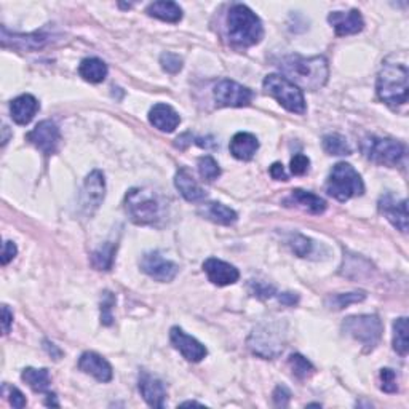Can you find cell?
<instances>
[{
  "label": "cell",
  "mask_w": 409,
  "mask_h": 409,
  "mask_svg": "<svg viewBox=\"0 0 409 409\" xmlns=\"http://www.w3.org/2000/svg\"><path fill=\"white\" fill-rule=\"evenodd\" d=\"M280 302H283L286 305H295L299 301V296L295 295V292H283V295L278 296Z\"/></svg>",
  "instance_id": "7dc6e473"
},
{
  "label": "cell",
  "mask_w": 409,
  "mask_h": 409,
  "mask_svg": "<svg viewBox=\"0 0 409 409\" xmlns=\"http://www.w3.org/2000/svg\"><path fill=\"white\" fill-rule=\"evenodd\" d=\"M381 382H382L381 389H382L386 393H395V392H398V386H396V374H395V371L389 369V368L381 369Z\"/></svg>",
  "instance_id": "f35d334b"
},
{
  "label": "cell",
  "mask_w": 409,
  "mask_h": 409,
  "mask_svg": "<svg viewBox=\"0 0 409 409\" xmlns=\"http://www.w3.org/2000/svg\"><path fill=\"white\" fill-rule=\"evenodd\" d=\"M290 245L292 248V251H295L299 258H307V256L312 253L314 242L301 234H295L290 238Z\"/></svg>",
  "instance_id": "d590c367"
},
{
  "label": "cell",
  "mask_w": 409,
  "mask_h": 409,
  "mask_svg": "<svg viewBox=\"0 0 409 409\" xmlns=\"http://www.w3.org/2000/svg\"><path fill=\"white\" fill-rule=\"evenodd\" d=\"M408 67L405 64L386 63L377 74L376 91L382 102L396 107L408 102Z\"/></svg>",
  "instance_id": "3957f363"
},
{
  "label": "cell",
  "mask_w": 409,
  "mask_h": 409,
  "mask_svg": "<svg viewBox=\"0 0 409 409\" xmlns=\"http://www.w3.org/2000/svg\"><path fill=\"white\" fill-rule=\"evenodd\" d=\"M160 64L170 74H176L182 69V59L174 53H163L160 57Z\"/></svg>",
  "instance_id": "74e56055"
},
{
  "label": "cell",
  "mask_w": 409,
  "mask_h": 409,
  "mask_svg": "<svg viewBox=\"0 0 409 409\" xmlns=\"http://www.w3.org/2000/svg\"><path fill=\"white\" fill-rule=\"evenodd\" d=\"M149 121L157 128V130L172 133L178 128L181 117L172 106L155 105L149 112Z\"/></svg>",
  "instance_id": "603a6c76"
},
{
  "label": "cell",
  "mask_w": 409,
  "mask_h": 409,
  "mask_svg": "<svg viewBox=\"0 0 409 409\" xmlns=\"http://www.w3.org/2000/svg\"><path fill=\"white\" fill-rule=\"evenodd\" d=\"M362 152L368 160L384 167H396L406 155V146L390 138L366 136L362 141Z\"/></svg>",
  "instance_id": "52a82bcc"
},
{
  "label": "cell",
  "mask_w": 409,
  "mask_h": 409,
  "mask_svg": "<svg viewBox=\"0 0 409 409\" xmlns=\"http://www.w3.org/2000/svg\"><path fill=\"white\" fill-rule=\"evenodd\" d=\"M310 160L309 157H305L304 154H297L291 158V173L296 176H302L309 172Z\"/></svg>",
  "instance_id": "60d3db41"
},
{
  "label": "cell",
  "mask_w": 409,
  "mask_h": 409,
  "mask_svg": "<svg viewBox=\"0 0 409 409\" xmlns=\"http://www.w3.org/2000/svg\"><path fill=\"white\" fill-rule=\"evenodd\" d=\"M174 184H176V189L181 192L182 197H184L187 201H194V203H197V201H201L206 197V192L198 186V182L195 181L192 176L186 172V170H179V172L176 173Z\"/></svg>",
  "instance_id": "d4e9b609"
},
{
  "label": "cell",
  "mask_w": 409,
  "mask_h": 409,
  "mask_svg": "<svg viewBox=\"0 0 409 409\" xmlns=\"http://www.w3.org/2000/svg\"><path fill=\"white\" fill-rule=\"evenodd\" d=\"M181 406H201L197 401H184Z\"/></svg>",
  "instance_id": "f907efd6"
},
{
  "label": "cell",
  "mask_w": 409,
  "mask_h": 409,
  "mask_svg": "<svg viewBox=\"0 0 409 409\" xmlns=\"http://www.w3.org/2000/svg\"><path fill=\"white\" fill-rule=\"evenodd\" d=\"M323 150L326 152L328 155H350L352 148L349 141L340 134H328V136L323 138Z\"/></svg>",
  "instance_id": "4dcf8cb0"
},
{
  "label": "cell",
  "mask_w": 409,
  "mask_h": 409,
  "mask_svg": "<svg viewBox=\"0 0 409 409\" xmlns=\"http://www.w3.org/2000/svg\"><path fill=\"white\" fill-rule=\"evenodd\" d=\"M203 271L206 275H208L210 282L218 286L232 285L240 278V273H238V271L234 266L216 258L206 259L203 262Z\"/></svg>",
  "instance_id": "ac0fdd59"
},
{
  "label": "cell",
  "mask_w": 409,
  "mask_h": 409,
  "mask_svg": "<svg viewBox=\"0 0 409 409\" xmlns=\"http://www.w3.org/2000/svg\"><path fill=\"white\" fill-rule=\"evenodd\" d=\"M248 288L253 296L261 297V299H267L275 295V288H273V286L261 283V282H249Z\"/></svg>",
  "instance_id": "ab89813d"
},
{
  "label": "cell",
  "mask_w": 409,
  "mask_h": 409,
  "mask_svg": "<svg viewBox=\"0 0 409 409\" xmlns=\"http://www.w3.org/2000/svg\"><path fill=\"white\" fill-rule=\"evenodd\" d=\"M198 173L205 181H215L221 176V168H219L218 162L210 155L198 158Z\"/></svg>",
  "instance_id": "e575fe53"
},
{
  "label": "cell",
  "mask_w": 409,
  "mask_h": 409,
  "mask_svg": "<svg viewBox=\"0 0 409 409\" xmlns=\"http://www.w3.org/2000/svg\"><path fill=\"white\" fill-rule=\"evenodd\" d=\"M326 192L333 198L347 201L353 197H360L364 192L362 176L358 174L350 163L340 162L334 165L326 182Z\"/></svg>",
  "instance_id": "277c9868"
},
{
  "label": "cell",
  "mask_w": 409,
  "mask_h": 409,
  "mask_svg": "<svg viewBox=\"0 0 409 409\" xmlns=\"http://www.w3.org/2000/svg\"><path fill=\"white\" fill-rule=\"evenodd\" d=\"M393 349L400 353L401 357L408 355L409 339H408V319L395 320L393 323Z\"/></svg>",
  "instance_id": "1f68e13d"
},
{
  "label": "cell",
  "mask_w": 409,
  "mask_h": 409,
  "mask_svg": "<svg viewBox=\"0 0 409 409\" xmlns=\"http://www.w3.org/2000/svg\"><path fill=\"white\" fill-rule=\"evenodd\" d=\"M253 100V91L234 81H221L215 87V101L221 107H245Z\"/></svg>",
  "instance_id": "8fae6325"
},
{
  "label": "cell",
  "mask_w": 409,
  "mask_h": 409,
  "mask_svg": "<svg viewBox=\"0 0 409 409\" xmlns=\"http://www.w3.org/2000/svg\"><path fill=\"white\" fill-rule=\"evenodd\" d=\"M18 253V248L13 242L7 240L4 243V248H2V264L7 266L10 261H13V258Z\"/></svg>",
  "instance_id": "ee69618b"
},
{
  "label": "cell",
  "mask_w": 409,
  "mask_h": 409,
  "mask_svg": "<svg viewBox=\"0 0 409 409\" xmlns=\"http://www.w3.org/2000/svg\"><path fill=\"white\" fill-rule=\"evenodd\" d=\"M271 176L277 181H288V174L285 173V168L282 163H273L271 167Z\"/></svg>",
  "instance_id": "bcb514c9"
},
{
  "label": "cell",
  "mask_w": 409,
  "mask_h": 409,
  "mask_svg": "<svg viewBox=\"0 0 409 409\" xmlns=\"http://www.w3.org/2000/svg\"><path fill=\"white\" fill-rule=\"evenodd\" d=\"M200 213L206 219H210V221L221 224V225H230L237 223V219H238L237 213L234 210L223 203H219V201H210V203L203 205V208L200 210Z\"/></svg>",
  "instance_id": "4316f807"
},
{
  "label": "cell",
  "mask_w": 409,
  "mask_h": 409,
  "mask_svg": "<svg viewBox=\"0 0 409 409\" xmlns=\"http://www.w3.org/2000/svg\"><path fill=\"white\" fill-rule=\"evenodd\" d=\"M78 74L90 83H100L107 77V66L100 58H85L78 66Z\"/></svg>",
  "instance_id": "83f0119b"
},
{
  "label": "cell",
  "mask_w": 409,
  "mask_h": 409,
  "mask_svg": "<svg viewBox=\"0 0 409 409\" xmlns=\"http://www.w3.org/2000/svg\"><path fill=\"white\" fill-rule=\"evenodd\" d=\"M285 328L282 323L271 321V323H262V325L256 326L253 333L248 338V347L251 349L253 353L266 358L272 360L277 358L280 353L283 352L285 347Z\"/></svg>",
  "instance_id": "5b68a950"
},
{
  "label": "cell",
  "mask_w": 409,
  "mask_h": 409,
  "mask_svg": "<svg viewBox=\"0 0 409 409\" xmlns=\"http://www.w3.org/2000/svg\"><path fill=\"white\" fill-rule=\"evenodd\" d=\"M26 141L35 146V148L44 152L45 155H52L57 152L61 141L59 128L57 126V124H53L52 120L40 121L39 125H35L34 130H30L26 134Z\"/></svg>",
  "instance_id": "7c38bea8"
},
{
  "label": "cell",
  "mask_w": 409,
  "mask_h": 409,
  "mask_svg": "<svg viewBox=\"0 0 409 409\" xmlns=\"http://www.w3.org/2000/svg\"><path fill=\"white\" fill-rule=\"evenodd\" d=\"M364 297H366V295L363 291L347 292V295H334V296H329L326 299V305L329 309L340 310L344 307H349L350 304H357V302L364 301Z\"/></svg>",
  "instance_id": "836d02e7"
},
{
  "label": "cell",
  "mask_w": 409,
  "mask_h": 409,
  "mask_svg": "<svg viewBox=\"0 0 409 409\" xmlns=\"http://www.w3.org/2000/svg\"><path fill=\"white\" fill-rule=\"evenodd\" d=\"M141 271L157 282L167 283L176 278L179 272V267L174 262L165 259L158 251L146 253L141 259Z\"/></svg>",
  "instance_id": "4fadbf2b"
},
{
  "label": "cell",
  "mask_w": 409,
  "mask_h": 409,
  "mask_svg": "<svg viewBox=\"0 0 409 409\" xmlns=\"http://www.w3.org/2000/svg\"><path fill=\"white\" fill-rule=\"evenodd\" d=\"M125 208L131 221L139 225L154 224L160 218V203L149 189H130L125 195Z\"/></svg>",
  "instance_id": "8992f818"
},
{
  "label": "cell",
  "mask_w": 409,
  "mask_h": 409,
  "mask_svg": "<svg viewBox=\"0 0 409 409\" xmlns=\"http://www.w3.org/2000/svg\"><path fill=\"white\" fill-rule=\"evenodd\" d=\"M4 392H8L10 403H11V406H13V408L21 409V408L26 406V403H28L26 396H24L16 387H10V386H7V384H5Z\"/></svg>",
  "instance_id": "b9f144b4"
},
{
  "label": "cell",
  "mask_w": 409,
  "mask_h": 409,
  "mask_svg": "<svg viewBox=\"0 0 409 409\" xmlns=\"http://www.w3.org/2000/svg\"><path fill=\"white\" fill-rule=\"evenodd\" d=\"M328 21L334 28L336 34H338L339 37L358 34V32H362L364 28L363 16L358 10L333 11V13H329Z\"/></svg>",
  "instance_id": "2e32d148"
},
{
  "label": "cell",
  "mask_w": 409,
  "mask_h": 409,
  "mask_svg": "<svg viewBox=\"0 0 409 409\" xmlns=\"http://www.w3.org/2000/svg\"><path fill=\"white\" fill-rule=\"evenodd\" d=\"M290 398H291L290 390L286 389V387H283V386H278L275 389V392H273V401H275L277 406L286 408V406H288V403H290Z\"/></svg>",
  "instance_id": "7bdbcfd3"
},
{
  "label": "cell",
  "mask_w": 409,
  "mask_h": 409,
  "mask_svg": "<svg viewBox=\"0 0 409 409\" xmlns=\"http://www.w3.org/2000/svg\"><path fill=\"white\" fill-rule=\"evenodd\" d=\"M139 392H141L143 398L152 408H163L165 400H167V389H165L163 382L157 377L143 372L139 377Z\"/></svg>",
  "instance_id": "ffe728a7"
},
{
  "label": "cell",
  "mask_w": 409,
  "mask_h": 409,
  "mask_svg": "<svg viewBox=\"0 0 409 409\" xmlns=\"http://www.w3.org/2000/svg\"><path fill=\"white\" fill-rule=\"evenodd\" d=\"M146 13L157 20L167 23H179L182 18V8L176 2L170 0H162V2H154L146 8Z\"/></svg>",
  "instance_id": "484cf974"
},
{
  "label": "cell",
  "mask_w": 409,
  "mask_h": 409,
  "mask_svg": "<svg viewBox=\"0 0 409 409\" xmlns=\"http://www.w3.org/2000/svg\"><path fill=\"white\" fill-rule=\"evenodd\" d=\"M117 249V243L106 242L105 245L100 247L91 254V264L97 271H111L114 264V254Z\"/></svg>",
  "instance_id": "f546056e"
},
{
  "label": "cell",
  "mask_w": 409,
  "mask_h": 409,
  "mask_svg": "<svg viewBox=\"0 0 409 409\" xmlns=\"http://www.w3.org/2000/svg\"><path fill=\"white\" fill-rule=\"evenodd\" d=\"M288 363H290L292 374L299 377V379H307V377H310L315 372L314 364L310 363L307 358L299 355V353H292V355L288 358Z\"/></svg>",
  "instance_id": "d6a6232c"
},
{
  "label": "cell",
  "mask_w": 409,
  "mask_h": 409,
  "mask_svg": "<svg viewBox=\"0 0 409 409\" xmlns=\"http://www.w3.org/2000/svg\"><path fill=\"white\" fill-rule=\"evenodd\" d=\"M286 206H299L305 211L312 213V215H321L326 210V201L323 200L319 195H315L312 192H305L301 189H296V191H291L290 197L285 198Z\"/></svg>",
  "instance_id": "44dd1931"
},
{
  "label": "cell",
  "mask_w": 409,
  "mask_h": 409,
  "mask_svg": "<svg viewBox=\"0 0 409 409\" xmlns=\"http://www.w3.org/2000/svg\"><path fill=\"white\" fill-rule=\"evenodd\" d=\"M345 334L362 343L366 350H374L382 338V321L377 315L347 316L343 323Z\"/></svg>",
  "instance_id": "9c48e42d"
},
{
  "label": "cell",
  "mask_w": 409,
  "mask_h": 409,
  "mask_svg": "<svg viewBox=\"0 0 409 409\" xmlns=\"http://www.w3.org/2000/svg\"><path fill=\"white\" fill-rule=\"evenodd\" d=\"M262 85H264L266 93L275 97L286 111L295 114H305V111H307L301 88H297L288 78L278 74H271L264 78Z\"/></svg>",
  "instance_id": "ba28073f"
},
{
  "label": "cell",
  "mask_w": 409,
  "mask_h": 409,
  "mask_svg": "<svg viewBox=\"0 0 409 409\" xmlns=\"http://www.w3.org/2000/svg\"><path fill=\"white\" fill-rule=\"evenodd\" d=\"M45 405H47V406H54V408H58V406H59V403H58V400H57V395H54V393H47Z\"/></svg>",
  "instance_id": "681fc988"
},
{
  "label": "cell",
  "mask_w": 409,
  "mask_h": 409,
  "mask_svg": "<svg viewBox=\"0 0 409 409\" xmlns=\"http://www.w3.org/2000/svg\"><path fill=\"white\" fill-rule=\"evenodd\" d=\"M78 368L100 382L112 381V366L96 352L82 353L81 360H78Z\"/></svg>",
  "instance_id": "d6986e66"
},
{
  "label": "cell",
  "mask_w": 409,
  "mask_h": 409,
  "mask_svg": "<svg viewBox=\"0 0 409 409\" xmlns=\"http://www.w3.org/2000/svg\"><path fill=\"white\" fill-rule=\"evenodd\" d=\"M280 71L283 72L285 78H288L297 88L310 91L325 87L329 77V67L325 57L304 58L299 54H290L280 61Z\"/></svg>",
  "instance_id": "6da1fadb"
},
{
  "label": "cell",
  "mask_w": 409,
  "mask_h": 409,
  "mask_svg": "<svg viewBox=\"0 0 409 409\" xmlns=\"http://www.w3.org/2000/svg\"><path fill=\"white\" fill-rule=\"evenodd\" d=\"M11 323H13V314L10 312V309L7 307V305H4V307H2V328H4V334H8V333H10Z\"/></svg>",
  "instance_id": "f6af8a7d"
},
{
  "label": "cell",
  "mask_w": 409,
  "mask_h": 409,
  "mask_svg": "<svg viewBox=\"0 0 409 409\" xmlns=\"http://www.w3.org/2000/svg\"><path fill=\"white\" fill-rule=\"evenodd\" d=\"M44 344H45V349H47V352L50 353V355H52V353H53L54 360H58V358L61 357V350H59V349H57V345L52 344V343H48V340H45Z\"/></svg>",
  "instance_id": "c3c4849f"
},
{
  "label": "cell",
  "mask_w": 409,
  "mask_h": 409,
  "mask_svg": "<svg viewBox=\"0 0 409 409\" xmlns=\"http://www.w3.org/2000/svg\"><path fill=\"white\" fill-rule=\"evenodd\" d=\"M115 304V297L112 296V292L106 291L105 296H102V304H101V323L102 325H112V305Z\"/></svg>",
  "instance_id": "8d00e7d4"
},
{
  "label": "cell",
  "mask_w": 409,
  "mask_h": 409,
  "mask_svg": "<svg viewBox=\"0 0 409 409\" xmlns=\"http://www.w3.org/2000/svg\"><path fill=\"white\" fill-rule=\"evenodd\" d=\"M379 211L392 223L393 227L401 230L403 234L408 232V201L396 200L392 194H386L379 198Z\"/></svg>",
  "instance_id": "9a60e30c"
},
{
  "label": "cell",
  "mask_w": 409,
  "mask_h": 409,
  "mask_svg": "<svg viewBox=\"0 0 409 409\" xmlns=\"http://www.w3.org/2000/svg\"><path fill=\"white\" fill-rule=\"evenodd\" d=\"M106 197V179L100 170L91 172L81 194V208L85 216H93L95 211L100 208L102 200Z\"/></svg>",
  "instance_id": "30bf717a"
},
{
  "label": "cell",
  "mask_w": 409,
  "mask_h": 409,
  "mask_svg": "<svg viewBox=\"0 0 409 409\" xmlns=\"http://www.w3.org/2000/svg\"><path fill=\"white\" fill-rule=\"evenodd\" d=\"M40 109L39 101L32 95H21L11 101L10 112L18 125H28Z\"/></svg>",
  "instance_id": "7402d4cb"
},
{
  "label": "cell",
  "mask_w": 409,
  "mask_h": 409,
  "mask_svg": "<svg viewBox=\"0 0 409 409\" xmlns=\"http://www.w3.org/2000/svg\"><path fill=\"white\" fill-rule=\"evenodd\" d=\"M227 30L230 42L238 47H253L259 44L262 35H264L259 18L251 8L243 4H235L230 7Z\"/></svg>",
  "instance_id": "7a4b0ae2"
},
{
  "label": "cell",
  "mask_w": 409,
  "mask_h": 409,
  "mask_svg": "<svg viewBox=\"0 0 409 409\" xmlns=\"http://www.w3.org/2000/svg\"><path fill=\"white\" fill-rule=\"evenodd\" d=\"M48 42H50V35L44 32H35V34H8V30L2 28V45L11 47L21 52H34L44 48Z\"/></svg>",
  "instance_id": "e0dca14e"
},
{
  "label": "cell",
  "mask_w": 409,
  "mask_h": 409,
  "mask_svg": "<svg viewBox=\"0 0 409 409\" xmlns=\"http://www.w3.org/2000/svg\"><path fill=\"white\" fill-rule=\"evenodd\" d=\"M170 339H172L174 349L178 350L187 362L198 363L206 357V353H208L203 344L198 343V340L192 338V336L186 334L179 326L172 328V331H170Z\"/></svg>",
  "instance_id": "5bb4252c"
},
{
  "label": "cell",
  "mask_w": 409,
  "mask_h": 409,
  "mask_svg": "<svg viewBox=\"0 0 409 409\" xmlns=\"http://www.w3.org/2000/svg\"><path fill=\"white\" fill-rule=\"evenodd\" d=\"M21 379L28 384V386L37 393H48V389L52 386L50 372L48 369H35V368H26L23 371Z\"/></svg>",
  "instance_id": "f1b7e54d"
},
{
  "label": "cell",
  "mask_w": 409,
  "mask_h": 409,
  "mask_svg": "<svg viewBox=\"0 0 409 409\" xmlns=\"http://www.w3.org/2000/svg\"><path fill=\"white\" fill-rule=\"evenodd\" d=\"M259 149L258 138L251 133L240 131L237 133L230 141V154L234 155L238 160L248 162L256 155V152Z\"/></svg>",
  "instance_id": "cb8c5ba5"
}]
</instances>
